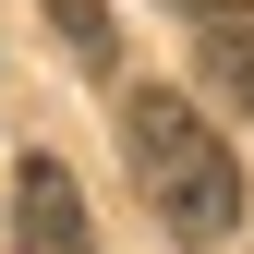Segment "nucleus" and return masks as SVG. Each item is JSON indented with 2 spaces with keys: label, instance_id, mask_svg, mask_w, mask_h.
Instances as JSON below:
<instances>
[{
  "label": "nucleus",
  "instance_id": "3",
  "mask_svg": "<svg viewBox=\"0 0 254 254\" xmlns=\"http://www.w3.org/2000/svg\"><path fill=\"white\" fill-rule=\"evenodd\" d=\"M182 24H194L206 37V61H218V85H230V97L254 109V0H170Z\"/></svg>",
  "mask_w": 254,
  "mask_h": 254
},
{
  "label": "nucleus",
  "instance_id": "2",
  "mask_svg": "<svg viewBox=\"0 0 254 254\" xmlns=\"http://www.w3.org/2000/svg\"><path fill=\"white\" fill-rule=\"evenodd\" d=\"M12 254H97L85 194H73L61 157H24V170H12Z\"/></svg>",
  "mask_w": 254,
  "mask_h": 254
},
{
  "label": "nucleus",
  "instance_id": "4",
  "mask_svg": "<svg viewBox=\"0 0 254 254\" xmlns=\"http://www.w3.org/2000/svg\"><path fill=\"white\" fill-rule=\"evenodd\" d=\"M37 12L73 37V61H85V73H109V49H121V37H109V0H37Z\"/></svg>",
  "mask_w": 254,
  "mask_h": 254
},
{
  "label": "nucleus",
  "instance_id": "1",
  "mask_svg": "<svg viewBox=\"0 0 254 254\" xmlns=\"http://www.w3.org/2000/svg\"><path fill=\"white\" fill-rule=\"evenodd\" d=\"M133 182L182 242H230L242 230V157L218 145V121L170 85H133Z\"/></svg>",
  "mask_w": 254,
  "mask_h": 254
}]
</instances>
